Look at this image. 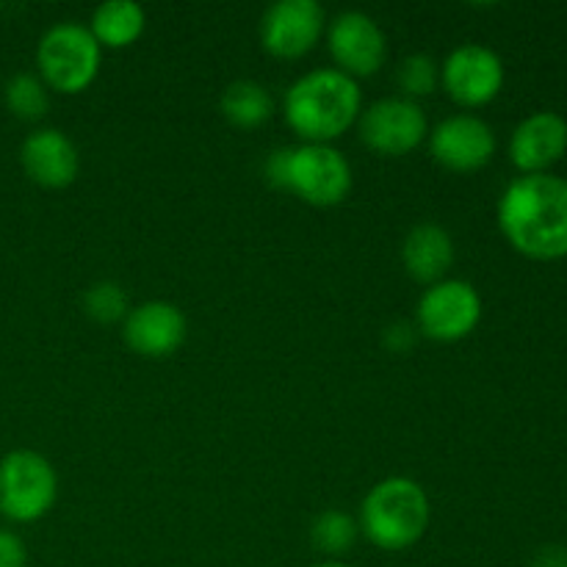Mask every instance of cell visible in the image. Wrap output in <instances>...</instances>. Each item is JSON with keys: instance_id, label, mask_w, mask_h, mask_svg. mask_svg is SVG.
Returning <instances> with one entry per match:
<instances>
[{"instance_id": "cell-1", "label": "cell", "mask_w": 567, "mask_h": 567, "mask_svg": "<svg viewBox=\"0 0 567 567\" xmlns=\"http://www.w3.org/2000/svg\"><path fill=\"white\" fill-rule=\"evenodd\" d=\"M504 238L532 260L567 258V177L520 175L498 199Z\"/></svg>"}, {"instance_id": "cell-2", "label": "cell", "mask_w": 567, "mask_h": 567, "mask_svg": "<svg viewBox=\"0 0 567 567\" xmlns=\"http://www.w3.org/2000/svg\"><path fill=\"white\" fill-rule=\"evenodd\" d=\"M363 94L354 78L336 66H319L291 83L282 97L288 127L302 144H332L358 122Z\"/></svg>"}, {"instance_id": "cell-3", "label": "cell", "mask_w": 567, "mask_h": 567, "mask_svg": "<svg viewBox=\"0 0 567 567\" xmlns=\"http://www.w3.org/2000/svg\"><path fill=\"white\" fill-rule=\"evenodd\" d=\"M360 535L380 551H408L430 526V498L408 476H388L365 493L360 504Z\"/></svg>"}, {"instance_id": "cell-4", "label": "cell", "mask_w": 567, "mask_h": 567, "mask_svg": "<svg viewBox=\"0 0 567 567\" xmlns=\"http://www.w3.org/2000/svg\"><path fill=\"white\" fill-rule=\"evenodd\" d=\"M266 177L316 208L341 205L352 192V166L332 144L275 150L266 161Z\"/></svg>"}, {"instance_id": "cell-5", "label": "cell", "mask_w": 567, "mask_h": 567, "mask_svg": "<svg viewBox=\"0 0 567 567\" xmlns=\"http://www.w3.org/2000/svg\"><path fill=\"white\" fill-rule=\"evenodd\" d=\"M103 48L86 25L75 20L55 22L44 31L37 48L39 78L48 89L61 94H81L100 72Z\"/></svg>"}, {"instance_id": "cell-6", "label": "cell", "mask_w": 567, "mask_h": 567, "mask_svg": "<svg viewBox=\"0 0 567 567\" xmlns=\"http://www.w3.org/2000/svg\"><path fill=\"white\" fill-rule=\"evenodd\" d=\"M59 476L48 457L17 449L0 460V513L17 524H33L53 509Z\"/></svg>"}, {"instance_id": "cell-7", "label": "cell", "mask_w": 567, "mask_h": 567, "mask_svg": "<svg viewBox=\"0 0 567 567\" xmlns=\"http://www.w3.org/2000/svg\"><path fill=\"white\" fill-rule=\"evenodd\" d=\"M358 127L365 147L385 158H402L430 136L424 109L408 97L377 100L369 109L360 111Z\"/></svg>"}, {"instance_id": "cell-8", "label": "cell", "mask_w": 567, "mask_h": 567, "mask_svg": "<svg viewBox=\"0 0 567 567\" xmlns=\"http://www.w3.org/2000/svg\"><path fill=\"white\" fill-rule=\"evenodd\" d=\"M421 336L441 343L468 338L482 321V297L468 280H441L426 288L415 310Z\"/></svg>"}, {"instance_id": "cell-9", "label": "cell", "mask_w": 567, "mask_h": 567, "mask_svg": "<svg viewBox=\"0 0 567 567\" xmlns=\"http://www.w3.org/2000/svg\"><path fill=\"white\" fill-rule=\"evenodd\" d=\"M441 83L463 109H482L504 86V61L485 44H460L441 64Z\"/></svg>"}, {"instance_id": "cell-10", "label": "cell", "mask_w": 567, "mask_h": 567, "mask_svg": "<svg viewBox=\"0 0 567 567\" xmlns=\"http://www.w3.org/2000/svg\"><path fill=\"white\" fill-rule=\"evenodd\" d=\"M324 9L316 0H277L260 20V44L275 59H302L324 37Z\"/></svg>"}, {"instance_id": "cell-11", "label": "cell", "mask_w": 567, "mask_h": 567, "mask_svg": "<svg viewBox=\"0 0 567 567\" xmlns=\"http://www.w3.org/2000/svg\"><path fill=\"white\" fill-rule=\"evenodd\" d=\"M327 48H330L336 70L349 78H369L382 70L388 59V39L374 17L365 11H343L327 28Z\"/></svg>"}, {"instance_id": "cell-12", "label": "cell", "mask_w": 567, "mask_h": 567, "mask_svg": "<svg viewBox=\"0 0 567 567\" xmlns=\"http://www.w3.org/2000/svg\"><path fill=\"white\" fill-rule=\"evenodd\" d=\"M430 153L443 169L476 172L496 155V133L482 116L454 114L430 131Z\"/></svg>"}, {"instance_id": "cell-13", "label": "cell", "mask_w": 567, "mask_h": 567, "mask_svg": "<svg viewBox=\"0 0 567 567\" xmlns=\"http://www.w3.org/2000/svg\"><path fill=\"white\" fill-rule=\"evenodd\" d=\"M122 338L142 358H169L186 341V316L164 299L136 305L122 321Z\"/></svg>"}, {"instance_id": "cell-14", "label": "cell", "mask_w": 567, "mask_h": 567, "mask_svg": "<svg viewBox=\"0 0 567 567\" xmlns=\"http://www.w3.org/2000/svg\"><path fill=\"white\" fill-rule=\"evenodd\" d=\"M567 153V122L557 111H535L509 138V158L524 175H543Z\"/></svg>"}, {"instance_id": "cell-15", "label": "cell", "mask_w": 567, "mask_h": 567, "mask_svg": "<svg viewBox=\"0 0 567 567\" xmlns=\"http://www.w3.org/2000/svg\"><path fill=\"white\" fill-rule=\"evenodd\" d=\"M20 164L37 186L66 188L81 172V155L66 133L55 127H39L22 142Z\"/></svg>"}, {"instance_id": "cell-16", "label": "cell", "mask_w": 567, "mask_h": 567, "mask_svg": "<svg viewBox=\"0 0 567 567\" xmlns=\"http://www.w3.org/2000/svg\"><path fill=\"white\" fill-rule=\"evenodd\" d=\"M402 260L415 282L435 286V282L446 280L454 264L452 236L446 233V227L435 225V221L415 225L402 244Z\"/></svg>"}, {"instance_id": "cell-17", "label": "cell", "mask_w": 567, "mask_h": 567, "mask_svg": "<svg viewBox=\"0 0 567 567\" xmlns=\"http://www.w3.org/2000/svg\"><path fill=\"white\" fill-rule=\"evenodd\" d=\"M147 28V14L136 0H105L92 14V37L100 48L122 50L136 42Z\"/></svg>"}, {"instance_id": "cell-18", "label": "cell", "mask_w": 567, "mask_h": 567, "mask_svg": "<svg viewBox=\"0 0 567 567\" xmlns=\"http://www.w3.org/2000/svg\"><path fill=\"white\" fill-rule=\"evenodd\" d=\"M221 116L230 122L233 127L241 131H252V127L266 125L275 114V97L269 89L258 81H233L230 86L221 92L219 100Z\"/></svg>"}, {"instance_id": "cell-19", "label": "cell", "mask_w": 567, "mask_h": 567, "mask_svg": "<svg viewBox=\"0 0 567 567\" xmlns=\"http://www.w3.org/2000/svg\"><path fill=\"white\" fill-rule=\"evenodd\" d=\"M360 526L343 509H324L310 526V543L327 557H343L358 543Z\"/></svg>"}, {"instance_id": "cell-20", "label": "cell", "mask_w": 567, "mask_h": 567, "mask_svg": "<svg viewBox=\"0 0 567 567\" xmlns=\"http://www.w3.org/2000/svg\"><path fill=\"white\" fill-rule=\"evenodd\" d=\"M6 105H9L11 114L17 120L37 122L48 114V86L42 83V78L28 75V72H20V75L11 78L6 83Z\"/></svg>"}, {"instance_id": "cell-21", "label": "cell", "mask_w": 567, "mask_h": 567, "mask_svg": "<svg viewBox=\"0 0 567 567\" xmlns=\"http://www.w3.org/2000/svg\"><path fill=\"white\" fill-rule=\"evenodd\" d=\"M83 313L97 321V324L125 321V316L131 313L125 288L111 280H100L94 286H89L86 293H83Z\"/></svg>"}, {"instance_id": "cell-22", "label": "cell", "mask_w": 567, "mask_h": 567, "mask_svg": "<svg viewBox=\"0 0 567 567\" xmlns=\"http://www.w3.org/2000/svg\"><path fill=\"white\" fill-rule=\"evenodd\" d=\"M396 81L399 89H402V97H426V94L435 92L437 83H441V66H437V61L432 59V55L413 53L399 64Z\"/></svg>"}, {"instance_id": "cell-23", "label": "cell", "mask_w": 567, "mask_h": 567, "mask_svg": "<svg viewBox=\"0 0 567 567\" xmlns=\"http://www.w3.org/2000/svg\"><path fill=\"white\" fill-rule=\"evenodd\" d=\"M0 567H28L25 543L14 532L0 529Z\"/></svg>"}, {"instance_id": "cell-24", "label": "cell", "mask_w": 567, "mask_h": 567, "mask_svg": "<svg viewBox=\"0 0 567 567\" xmlns=\"http://www.w3.org/2000/svg\"><path fill=\"white\" fill-rule=\"evenodd\" d=\"M413 341H415V327L404 324V321H396V324H391L385 330V343L388 349H393V352H408Z\"/></svg>"}, {"instance_id": "cell-25", "label": "cell", "mask_w": 567, "mask_h": 567, "mask_svg": "<svg viewBox=\"0 0 567 567\" xmlns=\"http://www.w3.org/2000/svg\"><path fill=\"white\" fill-rule=\"evenodd\" d=\"M529 567H567V548L546 546L532 557Z\"/></svg>"}, {"instance_id": "cell-26", "label": "cell", "mask_w": 567, "mask_h": 567, "mask_svg": "<svg viewBox=\"0 0 567 567\" xmlns=\"http://www.w3.org/2000/svg\"><path fill=\"white\" fill-rule=\"evenodd\" d=\"M313 567H352V565L341 563V559H324V563H319V565H313Z\"/></svg>"}]
</instances>
